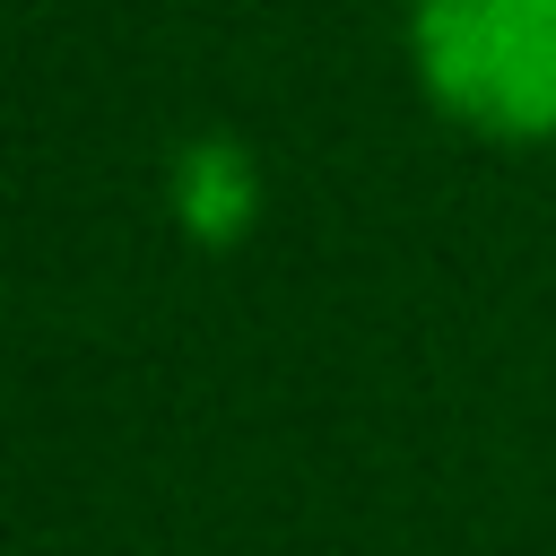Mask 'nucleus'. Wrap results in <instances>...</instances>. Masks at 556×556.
<instances>
[{
	"instance_id": "1",
	"label": "nucleus",
	"mask_w": 556,
	"mask_h": 556,
	"mask_svg": "<svg viewBox=\"0 0 556 556\" xmlns=\"http://www.w3.org/2000/svg\"><path fill=\"white\" fill-rule=\"evenodd\" d=\"M417 61L469 122H556V0H417Z\"/></svg>"
}]
</instances>
